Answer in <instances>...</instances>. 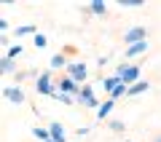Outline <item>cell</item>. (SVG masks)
Instances as JSON below:
<instances>
[{
  "mask_svg": "<svg viewBox=\"0 0 161 142\" xmlns=\"http://www.w3.org/2000/svg\"><path fill=\"white\" fill-rule=\"evenodd\" d=\"M118 78H124V80L140 78V67H121V70H118Z\"/></svg>",
  "mask_w": 161,
  "mask_h": 142,
  "instance_id": "cell-1",
  "label": "cell"
},
{
  "mask_svg": "<svg viewBox=\"0 0 161 142\" xmlns=\"http://www.w3.org/2000/svg\"><path fill=\"white\" fill-rule=\"evenodd\" d=\"M32 134H35V137H40V139H46V142H48V131H43V129H35Z\"/></svg>",
  "mask_w": 161,
  "mask_h": 142,
  "instance_id": "cell-11",
  "label": "cell"
},
{
  "mask_svg": "<svg viewBox=\"0 0 161 142\" xmlns=\"http://www.w3.org/2000/svg\"><path fill=\"white\" fill-rule=\"evenodd\" d=\"M51 139H54V142H64V137H62V126H59V123H51Z\"/></svg>",
  "mask_w": 161,
  "mask_h": 142,
  "instance_id": "cell-2",
  "label": "cell"
},
{
  "mask_svg": "<svg viewBox=\"0 0 161 142\" xmlns=\"http://www.w3.org/2000/svg\"><path fill=\"white\" fill-rule=\"evenodd\" d=\"M6 97L11 99V102H22V99H24L22 94H19V89H6Z\"/></svg>",
  "mask_w": 161,
  "mask_h": 142,
  "instance_id": "cell-4",
  "label": "cell"
},
{
  "mask_svg": "<svg viewBox=\"0 0 161 142\" xmlns=\"http://www.w3.org/2000/svg\"><path fill=\"white\" fill-rule=\"evenodd\" d=\"M158 142H161V139H158Z\"/></svg>",
  "mask_w": 161,
  "mask_h": 142,
  "instance_id": "cell-13",
  "label": "cell"
},
{
  "mask_svg": "<svg viewBox=\"0 0 161 142\" xmlns=\"http://www.w3.org/2000/svg\"><path fill=\"white\" fill-rule=\"evenodd\" d=\"M145 48H148V46H145V43H134V46H132V48H129L126 54H129V57H134V54H142Z\"/></svg>",
  "mask_w": 161,
  "mask_h": 142,
  "instance_id": "cell-7",
  "label": "cell"
},
{
  "mask_svg": "<svg viewBox=\"0 0 161 142\" xmlns=\"http://www.w3.org/2000/svg\"><path fill=\"white\" fill-rule=\"evenodd\" d=\"M145 89H148V83H137V86H132L129 94H140V91H145Z\"/></svg>",
  "mask_w": 161,
  "mask_h": 142,
  "instance_id": "cell-9",
  "label": "cell"
},
{
  "mask_svg": "<svg viewBox=\"0 0 161 142\" xmlns=\"http://www.w3.org/2000/svg\"><path fill=\"white\" fill-rule=\"evenodd\" d=\"M110 107H113V102H108V105H102V110H99V118H105V115L110 113Z\"/></svg>",
  "mask_w": 161,
  "mask_h": 142,
  "instance_id": "cell-10",
  "label": "cell"
},
{
  "mask_svg": "<svg viewBox=\"0 0 161 142\" xmlns=\"http://www.w3.org/2000/svg\"><path fill=\"white\" fill-rule=\"evenodd\" d=\"M92 8H94V14H105V3H102V0H94Z\"/></svg>",
  "mask_w": 161,
  "mask_h": 142,
  "instance_id": "cell-8",
  "label": "cell"
},
{
  "mask_svg": "<svg viewBox=\"0 0 161 142\" xmlns=\"http://www.w3.org/2000/svg\"><path fill=\"white\" fill-rule=\"evenodd\" d=\"M38 89H40V94H48V91H51V86H48V75H43V78H40Z\"/></svg>",
  "mask_w": 161,
  "mask_h": 142,
  "instance_id": "cell-5",
  "label": "cell"
},
{
  "mask_svg": "<svg viewBox=\"0 0 161 142\" xmlns=\"http://www.w3.org/2000/svg\"><path fill=\"white\" fill-rule=\"evenodd\" d=\"M62 89H64V91H75V83H73V80H64Z\"/></svg>",
  "mask_w": 161,
  "mask_h": 142,
  "instance_id": "cell-12",
  "label": "cell"
},
{
  "mask_svg": "<svg viewBox=\"0 0 161 142\" xmlns=\"http://www.w3.org/2000/svg\"><path fill=\"white\" fill-rule=\"evenodd\" d=\"M70 70H73V75H75V78H86V67H83V64H75V67H70Z\"/></svg>",
  "mask_w": 161,
  "mask_h": 142,
  "instance_id": "cell-6",
  "label": "cell"
},
{
  "mask_svg": "<svg viewBox=\"0 0 161 142\" xmlns=\"http://www.w3.org/2000/svg\"><path fill=\"white\" fill-rule=\"evenodd\" d=\"M142 35H145L142 30H132V32L126 35V40H129V43H132V46H134V40H137V43H142Z\"/></svg>",
  "mask_w": 161,
  "mask_h": 142,
  "instance_id": "cell-3",
  "label": "cell"
}]
</instances>
